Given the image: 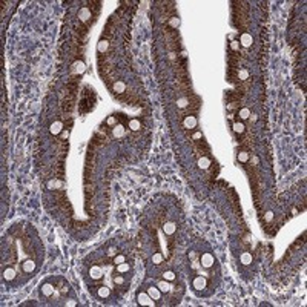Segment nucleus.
Here are the masks:
<instances>
[{"label":"nucleus","instance_id":"f257e3e1","mask_svg":"<svg viewBox=\"0 0 307 307\" xmlns=\"http://www.w3.org/2000/svg\"><path fill=\"white\" fill-rule=\"evenodd\" d=\"M137 303L141 304V306H149V307L155 306V301L149 296L147 292H140V293L137 295Z\"/></svg>","mask_w":307,"mask_h":307},{"label":"nucleus","instance_id":"f03ea898","mask_svg":"<svg viewBox=\"0 0 307 307\" xmlns=\"http://www.w3.org/2000/svg\"><path fill=\"white\" fill-rule=\"evenodd\" d=\"M200 263H201L203 267H211L215 263V258L212 257V254H203L201 258H200Z\"/></svg>","mask_w":307,"mask_h":307},{"label":"nucleus","instance_id":"7ed1b4c3","mask_svg":"<svg viewBox=\"0 0 307 307\" xmlns=\"http://www.w3.org/2000/svg\"><path fill=\"white\" fill-rule=\"evenodd\" d=\"M147 293H149V296H151L154 301H158V300L161 298V290L158 289V286H151V287L147 289Z\"/></svg>","mask_w":307,"mask_h":307},{"label":"nucleus","instance_id":"20e7f679","mask_svg":"<svg viewBox=\"0 0 307 307\" xmlns=\"http://www.w3.org/2000/svg\"><path fill=\"white\" fill-rule=\"evenodd\" d=\"M89 276H91L92 279H100V278L103 276V270H101V267H98V266H92V267L89 269Z\"/></svg>","mask_w":307,"mask_h":307},{"label":"nucleus","instance_id":"39448f33","mask_svg":"<svg viewBox=\"0 0 307 307\" xmlns=\"http://www.w3.org/2000/svg\"><path fill=\"white\" fill-rule=\"evenodd\" d=\"M49 132H51L52 135L62 134V132H63V123H62V122H54V123L49 126Z\"/></svg>","mask_w":307,"mask_h":307},{"label":"nucleus","instance_id":"423d86ee","mask_svg":"<svg viewBox=\"0 0 307 307\" xmlns=\"http://www.w3.org/2000/svg\"><path fill=\"white\" fill-rule=\"evenodd\" d=\"M206 278L204 276H197L195 279H194V289H197V290H203V289H206Z\"/></svg>","mask_w":307,"mask_h":307},{"label":"nucleus","instance_id":"0eeeda50","mask_svg":"<svg viewBox=\"0 0 307 307\" xmlns=\"http://www.w3.org/2000/svg\"><path fill=\"white\" fill-rule=\"evenodd\" d=\"M197 117H194V115H187L186 118H184V128L186 129H194L195 126H197Z\"/></svg>","mask_w":307,"mask_h":307},{"label":"nucleus","instance_id":"6e6552de","mask_svg":"<svg viewBox=\"0 0 307 307\" xmlns=\"http://www.w3.org/2000/svg\"><path fill=\"white\" fill-rule=\"evenodd\" d=\"M252 43H254V39H252L250 34H241V37H240V45H243L244 48H249Z\"/></svg>","mask_w":307,"mask_h":307},{"label":"nucleus","instance_id":"1a4fd4ad","mask_svg":"<svg viewBox=\"0 0 307 307\" xmlns=\"http://www.w3.org/2000/svg\"><path fill=\"white\" fill-rule=\"evenodd\" d=\"M163 230H164V233H166V235H172V233H175L177 224L175 223H172V221H168V223H164Z\"/></svg>","mask_w":307,"mask_h":307},{"label":"nucleus","instance_id":"9d476101","mask_svg":"<svg viewBox=\"0 0 307 307\" xmlns=\"http://www.w3.org/2000/svg\"><path fill=\"white\" fill-rule=\"evenodd\" d=\"M14 278H15V270L12 267H6L3 270V279L5 281H12Z\"/></svg>","mask_w":307,"mask_h":307},{"label":"nucleus","instance_id":"9b49d317","mask_svg":"<svg viewBox=\"0 0 307 307\" xmlns=\"http://www.w3.org/2000/svg\"><path fill=\"white\" fill-rule=\"evenodd\" d=\"M54 292H55V289H54V286L51 283H45L42 286V293L45 296H51V295H54Z\"/></svg>","mask_w":307,"mask_h":307},{"label":"nucleus","instance_id":"f8f14e48","mask_svg":"<svg viewBox=\"0 0 307 307\" xmlns=\"http://www.w3.org/2000/svg\"><path fill=\"white\" fill-rule=\"evenodd\" d=\"M79 19H80L82 22H88L89 19H91V9H89V8H82V9L79 11Z\"/></svg>","mask_w":307,"mask_h":307},{"label":"nucleus","instance_id":"ddd939ff","mask_svg":"<svg viewBox=\"0 0 307 307\" xmlns=\"http://www.w3.org/2000/svg\"><path fill=\"white\" fill-rule=\"evenodd\" d=\"M22 267H23V270H25L26 273H31V272H34V269H36V263H34L32 260H26V261H23Z\"/></svg>","mask_w":307,"mask_h":307},{"label":"nucleus","instance_id":"4468645a","mask_svg":"<svg viewBox=\"0 0 307 307\" xmlns=\"http://www.w3.org/2000/svg\"><path fill=\"white\" fill-rule=\"evenodd\" d=\"M72 68H74V72H75V74H83V72L86 71V65H85L83 62H75V63L72 65Z\"/></svg>","mask_w":307,"mask_h":307},{"label":"nucleus","instance_id":"2eb2a0df","mask_svg":"<svg viewBox=\"0 0 307 307\" xmlns=\"http://www.w3.org/2000/svg\"><path fill=\"white\" fill-rule=\"evenodd\" d=\"M209 166H211V160H209L207 157H201V158L198 160V168H200V169L206 171V169H209Z\"/></svg>","mask_w":307,"mask_h":307},{"label":"nucleus","instance_id":"dca6fc26","mask_svg":"<svg viewBox=\"0 0 307 307\" xmlns=\"http://www.w3.org/2000/svg\"><path fill=\"white\" fill-rule=\"evenodd\" d=\"M97 293H98V296L100 298H108L109 295H111V290H109V287H106V286H101V287H98V290H97Z\"/></svg>","mask_w":307,"mask_h":307},{"label":"nucleus","instance_id":"f3484780","mask_svg":"<svg viewBox=\"0 0 307 307\" xmlns=\"http://www.w3.org/2000/svg\"><path fill=\"white\" fill-rule=\"evenodd\" d=\"M240 260H241V264L249 266V264H252V255H250L249 252H244V254H241Z\"/></svg>","mask_w":307,"mask_h":307},{"label":"nucleus","instance_id":"a211bd4d","mask_svg":"<svg viewBox=\"0 0 307 307\" xmlns=\"http://www.w3.org/2000/svg\"><path fill=\"white\" fill-rule=\"evenodd\" d=\"M112 134H114V137L120 138V137H123V135H125V128H123L122 125H115V126H114V129H112Z\"/></svg>","mask_w":307,"mask_h":307},{"label":"nucleus","instance_id":"6ab92c4d","mask_svg":"<svg viewBox=\"0 0 307 307\" xmlns=\"http://www.w3.org/2000/svg\"><path fill=\"white\" fill-rule=\"evenodd\" d=\"M108 48H109V42H108V40H100V42L97 43V51H98V52H106Z\"/></svg>","mask_w":307,"mask_h":307},{"label":"nucleus","instance_id":"aec40b11","mask_svg":"<svg viewBox=\"0 0 307 307\" xmlns=\"http://www.w3.org/2000/svg\"><path fill=\"white\" fill-rule=\"evenodd\" d=\"M129 129L131 131H140L141 129V123L137 118H132L131 122H129Z\"/></svg>","mask_w":307,"mask_h":307},{"label":"nucleus","instance_id":"412c9836","mask_svg":"<svg viewBox=\"0 0 307 307\" xmlns=\"http://www.w3.org/2000/svg\"><path fill=\"white\" fill-rule=\"evenodd\" d=\"M114 91H115L117 94H122V92L126 91V85H125L123 82H115V83H114Z\"/></svg>","mask_w":307,"mask_h":307},{"label":"nucleus","instance_id":"4be33fe9","mask_svg":"<svg viewBox=\"0 0 307 307\" xmlns=\"http://www.w3.org/2000/svg\"><path fill=\"white\" fill-rule=\"evenodd\" d=\"M238 117H240L241 120H247V118L250 117V109H247V108H243V109H240V112H238Z\"/></svg>","mask_w":307,"mask_h":307},{"label":"nucleus","instance_id":"5701e85b","mask_svg":"<svg viewBox=\"0 0 307 307\" xmlns=\"http://www.w3.org/2000/svg\"><path fill=\"white\" fill-rule=\"evenodd\" d=\"M158 289H160L161 292H169V290H171V284H169V281H166V279L160 281V283H158Z\"/></svg>","mask_w":307,"mask_h":307},{"label":"nucleus","instance_id":"b1692460","mask_svg":"<svg viewBox=\"0 0 307 307\" xmlns=\"http://www.w3.org/2000/svg\"><path fill=\"white\" fill-rule=\"evenodd\" d=\"M163 278H164L166 281H169V283H171V281H174V279H175V273H174L172 270H166V272L163 273Z\"/></svg>","mask_w":307,"mask_h":307},{"label":"nucleus","instance_id":"393cba45","mask_svg":"<svg viewBox=\"0 0 307 307\" xmlns=\"http://www.w3.org/2000/svg\"><path fill=\"white\" fill-rule=\"evenodd\" d=\"M163 260H164V258H163V255H161L160 252H157V254H154V255H152V263L154 264H161L163 263Z\"/></svg>","mask_w":307,"mask_h":307},{"label":"nucleus","instance_id":"a878e982","mask_svg":"<svg viewBox=\"0 0 307 307\" xmlns=\"http://www.w3.org/2000/svg\"><path fill=\"white\" fill-rule=\"evenodd\" d=\"M233 132H237V134H243V132H244V125H243L241 122H237V123L233 125Z\"/></svg>","mask_w":307,"mask_h":307},{"label":"nucleus","instance_id":"bb28decb","mask_svg":"<svg viewBox=\"0 0 307 307\" xmlns=\"http://www.w3.org/2000/svg\"><path fill=\"white\" fill-rule=\"evenodd\" d=\"M126 261V257L125 255H122V254H117L115 257H114V264H122V263H125Z\"/></svg>","mask_w":307,"mask_h":307},{"label":"nucleus","instance_id":"cd10ccee","mask_svg":"<svg viewBox=\"0 0 307 307\" xmlns=\"http://www.w3.org/2000/svg\"><path fill=\"white\" fill-rule=\"evenodd\" d=\"M187 104H189V100H187V98H178V100H177V106L181 108V109H184Z\"/></svg>","mask_w":307,"mask_h":307},{"label":"nucleus","instance_id":"c85d7f7f","mask_svg":"<svg viewBox=\"0 0 307 307\" xmlns=\"http://www.w3.org/2000/svg\"><path fill=\"white\" fill-rule=\"evenodd\" d=\"M117 270H118L120 273H125V272H128V270H129V264H126V261H125V263H122V264H118V266H117Z\"/></svg>","mask_w":307,"mask_h":307},{"label":"nucleus","instance_id":"c756f323","mask_svg":"<svg viewBox=\"0 0 307 307\" xmlns=\"http://www.w3.org/2000/svg\"><path fill=\"white\" fill-rule=\"evenodd\" d=\"M238 79H240V80H247V79H249V71H247V69H241V71L238 72Z\"/></svg>","mask_w":307,"mask_h":307},{"label":"nucleus","instance_id":"7c9ffc66","mask_svg":"<svg viewBox=\"0 0 307 307\" xmlns=\"http://www.w3.org/2000/svg\"><path fill=\"white\" fill-rule=\"evenodd\" d=\"M238 160H240L241 163H246V161L249 160V154H247V152H244V151H241V152L238 154Z\"/></svg>","mask_w":307,"mask_h":307},{"label":"nucleus","instance_id":"2f4dec72","mask_svg":"<svg viewBox=\"0 0 307 307\" xmlns=\"http://www.w3.org/2000/svg\"><path fill=\"white\" fill-rule=\"evenodd\" d=\"M169 25H171L172 28H178V26H180V19H178V17H172V19L169 20Z\"/></svg>","mask_w":307,"mask_h":307},{"label":"nucleus","instance_id":"473e14b6","mask_svg":"<svg viewBox=\"0 0 307 307\" xmlns=\"http://www.w3.org/2000/svg\"><path fill=\"white\" fill-rule=\"evenodd\" d=\"M230 48H232L233 51H238V49H240V42H238V40H232V42H230Z\"/></svg>","mask_w":307,"mask_h":307},{"label":"nucleus","instance_id":"72a5a7b5","mask_svg":"<svg viewBox=\"0 0 307 307\" xmlns=\"http://www.w3.org/2000/svg\"><path fill=\"white\" fill-rule=\"evenodd\" d=\"M264 220H266V221H272V220H273V212H272V211H267V212L264 214Z\"/></svg>","mask_w":307,"mask_h":307},{"label":"nucleus","instance_id":"f704fd0d","mask_svg":"<svg viewBox=\"0 0 307 307\" xmlns=\"http://www.w3.org/2000/svg\"><path fill=\"white\" fill-rule=\"evenodd\" d=\"M106 123H108L109 126H115V125H117V118H115V117H109Z\"/></svg>","mask_w":307,"mask_h":307},{"label":"nucleus","instance_id":"c9c22d12","mask_svg":"<svg viewBox=\"0 0 307 307\" xmlns=\"http://www.w3.org/2000/svg\"><path fill=\"white\" fill-rule=\"evenodd\" d=\"M114 281H115V284H123V283H125V278H123V276H115Z\"/></svg>","mask_w":307,"mask_h":307},{"label":"nucleus","instance_id":"e433bc0d","mask_svg":"<svg viewBox=\"0 0 307 307\" xmlns=\"http://www.w3.org/2000/svg\"><path fill=\"white\" fill-rule=\"evenodd\" d=\"M65 306L74 307V306H77V301H74V300H69V301H66V303H65Z\"/></svg>","mask_w":307,"mask_h":307},{"label":"nucleus","instance_id":"4c0bfd02","mask_svg":"<svg viewBox=\"0 0 307 307\" xmlns=\"http://www.w3.org/2000/svg\"><path fill=\"white\" fill-rule=\"evenodd\" d=\"M108 255H109V257H115V255H117V250H115L114 247H111V249L108 250Z\"/></svg>","mask_w":307,"mask_h":307},{"label":"nucleus","instance_id":"58836bf2","mask_svg":"<svg viewBox=\"0 0 307 307\" xmlns=\"http://www.w3.org/2000/svg\"><path fill=\"white\" fill-rule=\"evenodd\" d=\"M49 186H51V187H54V186H55V187H60V186H62V183H60V181H51V183H49Z\"/></svg>","mask_w":307,"mask_h":307},{"label":"nucleus","instance_id":"ea45409f","mask_svg":"<svg viewBox=\"0 0 307 307\" xmlns=\"http://www.w3.org/2000/svg\"><path fill=\"white\" fill-rule=\"evenodd\" d=\"M194 138H195V140L201 138V132H195V134H194Z\"/></svg>","mask_w":307,"mask_h":307},{"label":"nucleus","instance_id":"a19ab883","mask_svg":"<svg viewBox=\"0 0 307 307\" xmlns=\"http://www.w3.org/2000/svg\"><path fill=\"white\" fill-rule=\"evenodd\" d=\"M175 57H177L175 52H171V54H169V58H171V60H175Z\"/></svg>","mask_w":307,"mask_h":307},{"label":"nucleus","instance_id":"79ce46f5","mask_svg":"<svg viewBox=\"0 0 307 307\" xmlns=\"http://www.w3.org/2000/svg\"><path fill=\"white\" fill-rule=\"evenodd\" d=\"M252 161H254L255 164H258V163H260V160H258V157H254V158H252Z\"/></svg>","mask_w":307,"mask_h":307},{"label":"nucleus","instance_id":"37998d69","mask_svg":"<svg viewBox=\"0 0 307 307\" xmlns=\"http://www.w3.org/2000/svg\"><path fill=\"white\" fill-rule=\"evenodd\" d=\"M62 137H63V138H68V132L63 131V132H62Z\"/></svg>","mask_w":307,"mask_h":307}]
</instances>
